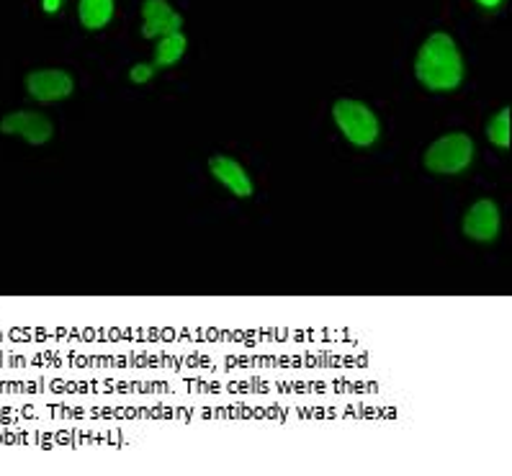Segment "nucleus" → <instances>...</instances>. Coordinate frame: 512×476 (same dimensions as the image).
<instances>
[{
  "instance_id": "obj_1",
  "label": "nucleus",
  "mask_w": 512,
  "mask_h": 476,
  "mask_svg": "<svg viewBox=\"0 0 512 476\" xmlns=\"http://www.w3.org/2000/svg\"><path fill=\"white\" fill-rule=\"evenodd\" d=\"M415 75L428 91H456L464 80V60L446 31H435L417 52Z\"/></svg>"
},
{
  "instance_id": "obj_2",
  "label": "nucleus",
  "mask_w": 512,
  "mask_h": 476,
  "mask_svg": "<svg viewBox=\"0 0 512 476\" xmlns=\"http://www.w3.org/2000/svg\"><path fill=\"white\" fill-rule=\"evenodd\" d=\"M332 119L340 127V132L345 134V139H350V145L368 147L379 139V119L366 103L343 98V101L332 106Z\"/></svg>"
},
{
  "instance_id": "obj_3",
  "label": "nucleus",
  "mask_w": 512,
  "mask_h": 476,
  "mask_svg": "<svg viewBox=\"0 0 512 476\" xmlns=\"http://www.w3.org/2000/svg\"><path fill=\"white\" fill-rule=\"evenodd\" d=\"M474 139L469 134H446V137H440L428 152H425V168L430 173H443V175H453L461 173L471 165L474 160Z\"/></svg>"
},
{
  "instance_id": "obj_4",
  "label": "nucleus",
  "mask_w": 512,
  "mask_h": 476,
  "mask_svg": "<svg viewBox=\"0 0 512 476\" xmlns=\"http://www.w3.org/2000/svg\"><path fill=\"white\" fill-rule=\"evenodd\" d=\"M26 91L39 103L65 101L75 91V80L65 70H34L26 75Z\"/></svg>"
},
{
  "instance_id": "obj_5",
  "label": "nucleus",
  "mask_w": 512,
  "mask_h": 476,
  "mask_svg": "<svg viewBox=\"0 0 512 476\" xmlns=\"http://www.w3.org/2000/svg\"><path fill=\"white\" fill-rule=\"evenodd\" d=\"M0 132L16 134V137L26 139L29 145H47L55 129H52V121L37 111H13L0 119Z\"/></svg>"
},
{
  "instance_id": "obj_6",
  "label": "nucleus",
  "mask_w": 512,
  "mask_h": 476,
  "mask_svg": "<svg viewBox=\"0 0 512 476\" xmlns=\"http://www.w3.org/2000/svg\"><path fill=\"white\" fill-rule=\"evenodd\" d=\"M142 19H145V24H142V37L145 39L168 37L173 31L183 29L181 13L175 11L168 0H145Z\"/></svg>"
},
{
  "instance_id": "obj_7",
  "label": "nucleus",
  "mask_w": 512,
  "mask_h": 476,
  "mask_svg": "<svg viewBox=\"0 0 512 476\" xmlns=\"http://www.w3.org/2000/svg\"><path fill=\"white\" fill-rule=\"evenodd\" d=\"M464 235L476 242H492L500 235V209L489 199L476 201L464 217Z\"/></svg>"
},
{
  "instance_id": "obj_8",
  "label": "nucleus",
  "mask_w": 512,
  "mask_h": 476,
  "mask_svg": "<svg viewBox=\"0 0 512 476\" xmlns=\"http://www.w3.org/2000/svg\"><path fill=\"white\" fill-rule=\"evenodd\" d=\"M209 170L211 175L222 183V186H227L229 191L235 193V196H240V199H247V196L253 193V181H250V175H247L245 168H242L237 160H232V157L227 155L211 157Z\"/></svg>"
},
{
  "instance_id": "obj_9",
  "label": "nucleus",
  "mask_w": 512,
  "mask_h": 476,
  "mask_svg": "<svg viewBox=\"0 0 512 476\" xmlns=\"http://www.w3.org/2000/svg\"><path fill=\"white\" fill-rule=\"evenodd\" d=\"M114 0H80L78 3V16L80 24L85 29L98 31L103 26H109L111 19H114Z\"/></svg>"
},
{
  "instance_id": "obj_10",
  "label": "nucleus",
  "mask_w": 512,
  "mask_h": 476,
  "mask_svg": "<svg viewBox=\"0 0 512 476\" xmlns=\"http://www.w3.org/2000/svg\"><path fill=\"white\" fill-rule=\"evenodd\" d=\"M188 39L183 31H173L168 37H160L155 49V65L157 67H173L175 62H181V57L186 55Z\"/></svg>"
},
{
  "instance_id": "obj_11",
  "label": "nucleus",
  "mask_w": 512,
  "mask_h": 476,
  "mask_svg": "<svg viewBox=\"0 0 512 476\" xmlns=\"http://www.w3.org/2000/svg\"><path fill=\"white\" fill-rule=\"evenodd\" d=\"M487 137L492 145L507 150L510 147V109H502L492 116V121L487 124Z\"/></svg>"
},
{
  "instance_id": "obj_12",
  "label": "nucleus",
  "mask_w": 512,
  "mask_h": 476,
  "mask_svg": "<svg viewBox=\"0 0 512 476\" xmlns=\"http://www.w3.org/2000/svg\"><path fill=\"white\" fill-rule=\"evenodd\" d=\"M152 75H155V67L145 65V62H139V65H134L132 70H129V80H132V83H137V85L150 83Z\"/></svg>"
},
{
  "instance_id": "obj_13",
  "label": "nucleus",
  "mask_w": 512,
  "mask_h": 476,
  "mask_svg": "<svg viewBox=\"0 0 512 476\" xmlns=\"http://www.w3.org/2000/svg\"><path fill=\"white\" fill-rule=\"evenodd\" d=\"M62 8V0H42L44 13H57Z\"/></svg>"
},
{
  "instance_id": "obj_14",
  "label": "nucleus",
  "mask_w": 512,
  "mask_h": 476,
  "mask_svg": "<svg viewBox=\"0 0 512 476\" xmlns=\"http://www.w3.org/2000/svg\"><path fill=\"white\" fill-rule=\"evenodd\" d=\"M476 3H479V6H484V8H497L502 0H476Z\"/></svg>"
}]
</instances>
